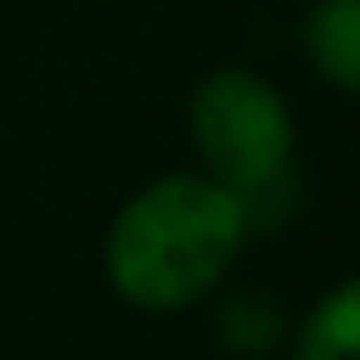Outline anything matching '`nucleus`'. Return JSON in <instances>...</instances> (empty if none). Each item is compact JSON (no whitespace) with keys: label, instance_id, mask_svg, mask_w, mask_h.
I'll return each mask as SVG.
<instances>
[{"label":"nucleus","instance_id":"nucleus-1","mask_svg":"<svg viewBox=\"0 0 360 360\" xmlns=\"http://www.w3.org/2000/svg\"><path fill=\"white\" fill-rule=\"evenodd\" d=\"M253 242V214L202 169H163L118 197L101 225V281L135 315L202 309Z\"/></svg>","mask_w":360,"mask_h":360},{"label":"nucleus","instance_id":"nucleus-2","mask_svg":"<svg viewBox=\"0 0 360 360\" xmlns=\"http://www.w3.org/2000/svg\"><path fill=\"white\" fill-rule=\"evenodd\" d=\"M191 169L236 191L253 214V231L281 219V202L298 186V107L253 62H219L197 73L180 107Z\"/></svg>","mask_w":360,"mask_h":360},{"label":"nucleus","instance_id":"nucleus-3","mask_svg":"<svg viewBox=\"0 0 360 360\" xmlns=\"http://www.w3.org/2000/svg\"><path fill=\"white\" fill-rule=\"evenodd\" d=\"M298 56L332 96H354L360 90V0H304Z\"/></svg>","mask_w":360,"mask_h":360},{"label":"nucleus","instance_id":"nucleus-4","mask_svg":"<svg viewBox=\"0 0 360 360\" xmlns=\"http://www.w3.org/2000/svg\"><path fill=\"white\" fill-rule=\"evenodd\" d=\"M281 360H360V281H326L304 309H292Z\"/></svg>","mask_w":360,"mask_h":360},{"label":"nucleus","instance_id":"nucleus-5","mask_svg":"<svg viewBox=\"0 0 360 360\" xmlns=\"http://www.w3.org/2000/svg\"><path fill=\"white\" fill-rule=\"evenodd\" d=\"M202 309H208L214 349H225L231 360H270V354H281L292 309L276 292H264V287H231L225 281Z\"/></svg>","mask_w":360,"mask_h":360}]
</instances>
